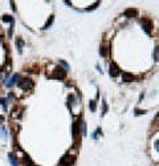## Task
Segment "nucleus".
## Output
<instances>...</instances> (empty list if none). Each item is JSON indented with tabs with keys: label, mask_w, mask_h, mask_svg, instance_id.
I'll return each mask as SVG.
<instances>
[{
	"label": "nucleus",
	"mask_w": 159,
	"mask_h": 166,
	"mask_svg": "<svg viewBox=\"0 0 159 166\" xmlns=\"http://www.w3.org/2000/svg\"><path fill=\"white\" fill-rule=\"evenodd\" d=\"M19 88H21L23 90H29L33 88V81L31 78H23L19 81Z\"/></svg>",
	"instance_id": "obj_1"
},
{
	"label": "nucleus",
	"mask_w": 159,
	"mask_h": 166,
	"mask_svg": "<svg viewBox=\"0 0 159 166\" xmlns=\"http://www.w3.org/2000/svg\"><path fill=\"white\" fill-rule=\"evenodd\" d=\"M74 162V158L73 157H70L69 154H65L61 160H60V165L61 166H69V165H72Z\"/></svg>",
	"instance_id": "obj_2"
},
{
	"label": "nucleus",
	"mask_w": 159,
	"mask_h": 166,
	"mask_svg": "<svg viewBox=\"0 0 159 166\" xmlns=\"http://www.w3.org/2000/svg\"><path fill=\"white\" fill-rule=\"evenodd\" d=\"M53 77L54 78H65V70H64L62 68H56Z\"/></svg>",
	"instance_id": "obj_3"
},
{
	"label": "nucleus",
	"mask_w": 159,
	"mask_h": 166,
	"mask_svg": "<svg viewBox=\"0 0 159 166\" xmlns=\"http://www.w3.org/2000/svg\"><path fill=\"white\" fill-rule=\"evenodd\" d=\"M119 73H121L119 68H118L115 64H111V65H110V76H111V77H117Z\"/></svg>",
	"instance_id": "obj_4"
},
{
	"label": "nucleus",
	"mask_w": 159,
	"mask_h": 166,
	"mask_svg": "<svg viewBox=\"0 0 159 166\" xmlns=\"http://www.w3.org/2000/svg\"><path fill=\"white\" fill-rule=\"evenodd\" d=\"M19 78H20V76H19V75H13V76L9 78V80H8V81H4V82H5V85H7V86H12L13 84H16V82L19 81Z\"/></svg>",
	"instance_id": "obj_5"
},
{
	"label": "nucleus",
	"mask_w": 159,
	"mask_h": 166,
	"mask_svg": "<svg viewBox=\"0 0 159 166\" xmlns=\"http://www.w3.org/2000/svg\"><path fill=\"white\" fill-rule=\"evenodd\" d=\"M122 80L123 81H126V82H130V81H133L134 80V76L131 75V73H122Z\"/></svg>",
	"instance_id": "obj_6"
},
{
	"label": "nucleus",
	"mask_w": 159,
	"mask_h": 166,
	"mask_svg": "<svg viewBox=\"0 0 159 166\" xmlns=\"http://www.w3.org/2000/svg\"><path fill=\"white\" fill-rule=\"evenodd\" d=\"M143 28H145V31H146V33H148L150 35V32H151V23L148 21V20H143Z\"/></svg>",
	"instance_id": "obj_7"
},
{
	"label": "nucleus",
	"mask_w": 159,
	"mask_h": 166,
	"mask_svg": "<svg viewBox=\"0 0 159 166\" xmlns=\"http://www.w3.org/2000/svg\"><path fill=\"white\" fill-rule=\"evenodd\" d=\"M8 158H9V162L12 163V166H19V165H17V160L15 158V155H13L12 153L8 154Z\"/></svg>",
	"instance_id": "obj_8"
},
{
	"label": "nucleus",
	"mask_w": 159,
	"mask_h": 166,
	"mask_svg": "<svg viewBox=\"0 0 159 166\" xmlns=\"http://www.w3.org/2000/svg\"><path fill=\"white\" fill-rule=\"evenodd\" d=\"M4 23H11V24H13V17L9 16V15H4V16L2 17Z\"/></svg>",
	"instance_id": "obj_9"
},
{
	"label": "nucleus",
	"mask_w": 159,
	"mask_h": 166,
	"mask_svg": "<svg viewBox=\"0 0 159 166\" xmlns=\"http://www.w3.org/2000/svg\"><path fill=\"white\" fill-rule=\"evenodd\" d=\"M135 15H137V11H135V10H131L130 8V10H126L125 11V16H129L130 17V16H135Z\"/></svg>",
	"instance_id": "obj_10"
},
{
	"label": "nucleus",
	"mask_w": 159,
	"mask_h": 166,
	"mask_svg": "<svg viewBox=\"0 0 159 166\" xmlns=\"http://www.w3.org/2000/svg\"><path fill=\"white\" fill-rule=\"evenodd\" d=\"M16 41H17V51H19V53H21V51H23V45H24V43H23V40L19 37V39H16Z\"/></svg>",
	"instance_id": "obj_11"
},
{
	"label": "nucleus",
	"mask_w": 159,
	"mask_h": 166,
	"mask_svg": "<svg viewBox=\"0 0 159 166\" xmlns=\"http://www.w3.org/2000/svg\"><path fill=\"white\" fill-rule=\"evenodd\" d=\"M53 20H54V16H53V15H51V16H49V20H48V21L45 23V27H44V28H45V29H46V28H49V27L52 25Z\"/></svg>",
	"instance_id": "obj_12"
},
{
	"label": "nucleus",
	"mask_w": 159,
	"mask_h": 166,
	"mask_svg": "<svg viewBox=\"0 0 159 166\" xmlns=\"http://www.w3.org/2000/svg\"><path fill=\"white\" fill-rule=\"evenodd\" d=\"M153 56H154V60H155V61H159V47H156V48L154 49Z\"/></svg>",
	"instance_id": "obj_13"
},
{
	"label": "nucleus",
	"mask_w": 159,
	"mask_h": 166,
	"mask_svg": "<svg viewBox=\"0 0 159 166\" xmlns=\"http://www.w3.org/2000/svg\"><path fill=\"white\" fill-rule=\"evenodd\" d=\"M58 62H60V64H61V65L64 67V70H69V69H70V67H69V64H68L66 61H64V60H60Z\"/></svg>",
	"instance_id": "obj_14"
},
{
	"label": "nucleus",
	"mask_w": 159,
	"mask_h": 166,
	"mask_svg": "<svg viewBox=\"0 0 159 166\" xmlns=\"http://www.w3.org/2000/svg\"><path fill=\"white\" fill-rule=\"evenodd\" d=\"M0 104L3 105L4 112H7V98H0Z\"/></svg>",
	"instance_id": "obj_15"
},
{
	"label": "nucleus",
	"mask_w": 159,
	"mask_h": 166,
	"mask_svg": "<svg viewBox=\"0 0 159 166\" xmlns=\"http://www.w3.org/2000/svg\"><path fill=\"white\" fill-rule=\"evenodd\" d=\"M81 130H82V136H86V124L81 121Z\"/></svg>",
	"instance_id": "obj_16"
},
{
	"label": "nucleus",
	"mask_w": 159,
	"mask_h": 166,
	"mask_svg": "<svg viewBox=\"0 0 159 166\" xmlns=\"http://www.w3.org/2000/svg\"><path fill=\"white\" fill-rule=\"evenodd\" d=\"M89 108L92 112H95V101H90L89 102Z\"/></svg>",
	"instance_id": "obj_17"
},
{
	"label": "nucleus",
	"mask_w": 159,
	"mask_h": 166,
	"mask_svg": "<svg viewBox=\"0 0 159 166\" xmlns=\"http://www.w3.org/2000/svg\"><path fill=\"white\" fill-rule=\"evenodd\" d=\"M100 132H101V129L98 128L97 130H95V132L93 133V136H92V138H94V140H95V138H97V137H98V134H100Z\"/></svg>",
	"instance_id": "obj_18"
},
{
	"label": "nucleus",
	"mask_w": 159,
	"mask_h": 166,
	"mask_svg": "<svg viewBox=\"0 0 159 166\" xmlns=\"http://www.w3.org/2000/svg\"><path fill=\"white\" fill-rule=\"evenodd\" d=\"M0 137H7V130L4 128L0 129Z\"/></svg>",
	"instance_id": "obj_19"
},
{
	"label": "nucleus",
	"mask_w": 159,
	"mask_h": 166,
	"mask_svg": "<svg viewBox=\"0 0 159 166\" xmlns=\"http://www.w3.org/2000/svg\"><path fill=\"white\" fill-rule=\"evenodd\" d=\"M102 105H103V112H102V114H106V112H107V105H106V102L103 101Z\"/></svg>",
	"instance_id": "obj_20"
},
{
	"label": "nucleus",
	"mask_w": 159,
	"mask_h": 166,
	"mask_svg": "<svg viewBox=\"0 0 159 166\" xmlns=\"http://www.w3.org/2000/svg\"><path fill=\"white\" fill-rule=\"evenodd\" d=\"M73 136H74V137L77 136V122L73 124Z\"/></svg>",
	"instance_id": "obj_21"
},
{
	"label": "nucleus",
	"mask_w": 159,
	"mask_h": 166,
	"mask_svg": "<svg viewBox=\"0 0 159 166\" xmlns=\"http://www.w3.org/2000/svg\"><path fill=\"white\" fill-rule=\"evenodd\" d=\"M146 113V110H141V109H137V110H135V114H145Z\"/></svg>",
	"instance_id": "obj_22"
},
{
	"label": "nucleus",
	"mask_w": 159,
	"mask_h": 166,
	"mask_svg": "<svg viewBox=\"0 0 159 166\" xmlns=\"http://www.w3.org/2000/svg\"><path fill=\"white\" fill-rule=\"evenodd\" d=\"M101 53L103 54V56H105V54H106V49L103 48V47H102V48H101Z\"/></svg>",
	"instance_id": "obj_23"
},
{
	"label": "nucleus",
	"mask_w": 159,
	"mask_h": 166,
	"mask_svg": "<svg viewBox=\"0 0 159 166\" xmlns=\"http://www.w3.org/2000/svg\"><path fill=\"white\" fill-rule=\"evenodd\" d=\"M155 149L159 152V141H156V142H155Z\"/></svg>",
	"instance_id": "obj_24"
},
{
	"label": "nucleus",
	"mask_w": 159,
	"mask_h": 166,
	"mask_svg": "<svg viewBox=\"0 0 159 166\" xmlns=\"http://www.w3.org/2000/svg\"><path fill=\"white\" fill-rule=\"evenodd\" d=\"M3 120H4V117H3V116H0V124L3 122Z\"/></svg>",
	"instance_id": "obj_25"
}]
</instances>
